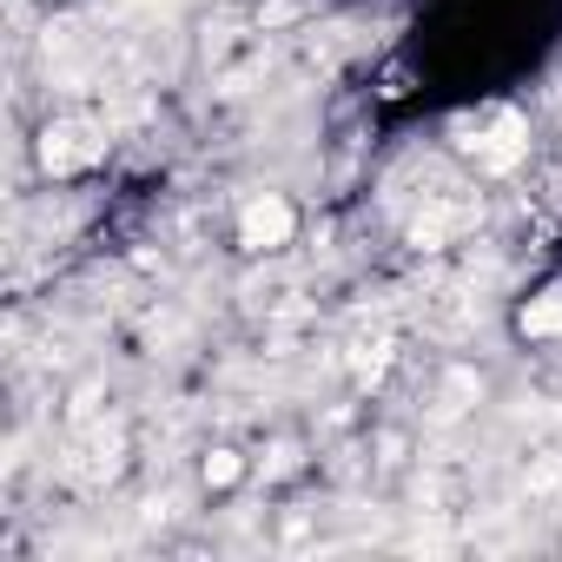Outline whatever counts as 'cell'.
<instances>
[{"mask_svg": "<svg viewBox=\"0 0 562 562\" xmlns=\"http://www.w3.org/2000/svg\"><path fill=\"white\" fill-rule=\"evenodd\" d=\"M516 331L522 338H562V292H542L516 312Z\"/></svg>", "mask_w": 562, "mask_h": 562, "instance_id": "cell-3", "label": "cell"}, {"mask_svg": "<svg viewBox=\"0 0 562 562\" xmlns=\"http://www.w3.org/2000/svg\"><path fill=\"white\" fill-rule=\"evenodd\" d=\"M292 232H299V212H292L285 192H251L238 205V245L245 251H285Z\"/></svg>", "mask_w": 562, "mask_h": 562, "instance_id": "cell-1", "label": "cell"}, {"mask_svg": "<svg viewBox=\"0 0 562 562\" xmlns=\"http://www.w3.org/2000/svg\"><path fill=\"white\" fill-rule=\"evenodd\" d=\"M93 159H100V133L87 120H47L41 126V166L47 172L67 179V172H87Z\"/></svg>", "mask_w": 562, "mask_h": 562, "instance_id": "cell-2", "label": "cell"}, {"mask_svg": "<svg viewBox=\"0 0 562 562\" xmlns=\"http://www.w3.org/2000/svg\"><path fill=\"white\" fill-rule=\"evenodd\" d=\"M238 470H245V463H238V450H212V457H205V483H218V490H225V483H238Z\"/></svg>", "mask_w": 562, "mask_h": 562, "instance_id": "cell-4", "label": "cell"}]
</instances>
